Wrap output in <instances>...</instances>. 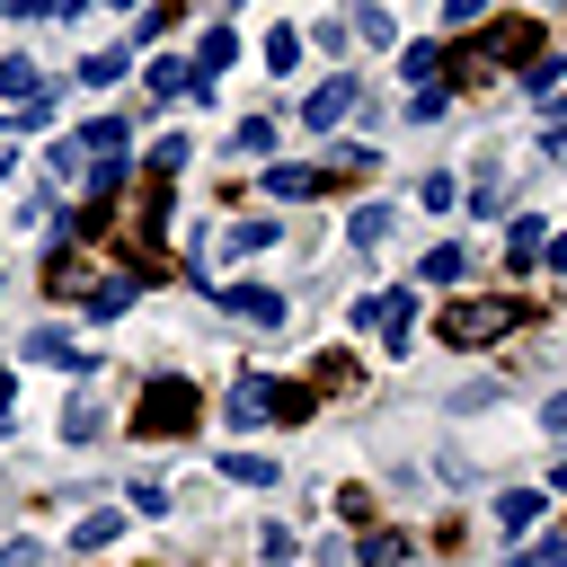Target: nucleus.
<instances>
[{
    "mask_svg": "<svg viewBox=\"0 0 567 567\" xmlns=\"http://www.w3.org/2000/svg\"><path fill=\"white\" fill-rule=\"evenodd\" d=\"M221 310H239V319H257V328H284V292H266V284H204Z\"/></svg>",
    "mask_w": 567,
    "mask_h": 567,
    "instance_id": "obj_4",
    "label": "nucleus"
},
{
    "mask_svg": "<svg viewBox=\"0 0 567 567\" xmlns=\"http://www.w3.org/2000/svg\"><path fill=\"white\" fill-rule=\"evenodd\" d=\"M35 9H44V0H0V18H35Z\"/></svg>",
    "mask_w": 567,
    "mask_h": 567,
    "instance_id": "obj_28",
    "label": "nucleus"
},
{
    "mask_svg": "<svg viewBox=\"0 0 567 567\" xmlns=\"http://www.w3.org/2000/svg\"><path fill=\"white\" fill-rule=\"evenodd\" d=\"M470 275V248H425V266H416V284H461Z\"/></svg>",
    "mask_w": 567,
    "mask_h": 567,
    "instance_id": "obj_11",
    "label": "nucleus"
},
{
    "mask_svg": "<svg viewBox=\"0 0 567 567\" xmlns=\"http://www.w3.org/2000/svg\"><path fill=\"white\" fill-rule=\"evenodd\" d=\"M115 310H133V275H106V284L89 292V319H115Z\"/></svg>",
    "mask_w": 567,
    "mask_h": 567,
    "instance_id": "obj_13",
    "label": "nucleus"
},
{
    "mask_svg": "<svg viewBox=\"0 0 567 567\" xmlns=\"http://www.w3.org/2000/svg\"><path fill=\"white\" fill-rule=\"evenodd\" d=\"M115 9H142V0H115Z\"/></svg>",
    "mask_w": 567,
    "mask_h": 567,
    "instance_id": "obj_30",
    "label": "nucleus"
},
{
    "mask_svg": "<svg viewBox=\"0 0 567 567\" xmlns=\"http://www.w3.org/2000/svg\"><path fill=\"white\" fill-rule=\"evenodd\" d=\"M540 416H549V434H567V390H558V399H549Z\"/></svg>",
    "mask_w": 567,
    "mask_h": 567,
    "instance_id": "obj_26",
    "label": "nucleus"
},
{
    "mask_svg": "<svg viewBox=\"0 0 567 567\" xmlns=\"http://www.w3.org/2000/svg\"><path fill=\"white\" fill-rule=\"evenodd\" d=\"M443 106H452V97H443V89H434V80H425V89H408V115H416V124H434V115H443Z\"/></svg>",
    "mask_w": 567,
    "mask_h": 567,
    "instance_id": "obj_21",
    "label": "nucleus"
},
{
    "mask_svg": "<svg viewBox=\"0 0 567 567\" xmlns=\"http://www.w3.org/2000/svg\"><path fill=\"white\" fill-rule=\"evenodd\" d=\"M310 408H319V399H310L301 381H266V416H275V425H301Z\"/></svg>",
    "mask_w": 567,
    "mask_h": 567,
    "instance_id": "obj_10",
    "label": "nucleus"
},
{
    "mask_svg": "<svg viewBox=\"0 0 567 567\" xmlns=\"http://www.w3.org/2000/svg\"><path fill=\"white\" fill-rule=\"evenodd\" d=\"M328 186V168H266V195L275 204H301V195H319Z\"/></svg>",
    "mask_w": 567,
    "mask_h": 567,
    "instance_id": "obj_9",
    "label": "nucleus"
},
{
    "mask_svg": "<svg viewBox=\"0 0 567 567\" xmlns=\"http://www.w3.org/2000/svg\"><path fill=\"white\" fill-rule=\"evenodd\" d=\"M62 434H71V443H97L106 416H97V408H62Z\"/></svg>",
    "mask_w": 567,
    "mask_h": 567,
    "instance_id": "obj_19",
    "label": "nucleus"
},
{
    "mask_svg": "<svg viewBox=\"0 0 567 567\" xmlns=\"http://www.w3.org/2000/svg\"><path fill=\"white\" fill-rule=\"evenodd\" d=\"M399 62H408V80H416V89H425V71H443V62H452V53H443V44H408V53H399Z\"/></svg>",
    "mask_w": 567,
    "mask_h": 567,
    "instance_id": "obj_18",
    "label": "nucleus"
},
{
    "mask_svg": "<svg viewBox=\"0 0 567 567\" xmlns=\"http://www.w3.org/2000/svg\"><path fill=\"white\" fill-rule=\"evenodd\" d=\"M124 71H133V62H124V53H89V62H80V80H89V89H115V80H124Z\"/></svg>",
    "mask_w": 567,
    "mask_h": 567,
    "instance_id": "obj_15",
    "label": "nucleus"
},
{
    "mask_svg": "<svg viewBox=\"0 0 567 567\" xmlns=\"http://www.w3.org/2000/svg\"><path fill=\"white\" fill-rule=\"evenodd\" d=\"M505 328H514V301H461V310H443V346H487Z\"/></svg>",
    "mask_w": 567,
    "mask_h": 567,
    "instance_id": "obj_2",
    "label": "nucleus"
},
{
    "mask_svg": "<svg viewBox=\"0 0 567 567\" xmlns=\"http://www.w3.org/2000/svg\"><path fill=\"white\" fill-rule=\"evenodd\" d=\"M443 18H452V27H478V18H487V0H443Z\"/></svg>",
    "mask_w": 567,
    "mask_h": 567,
    "instance_id": "obj_24",
    "label": "nucleus"
},
{
    "mask_svg": "<svg viewBox=\"0 0 567 567\" xmlns=\"http://www.w3.org/2000/svg\"><path fill=\"white\" fill-rule=\"evenodd\" d=\"M0 97L18 106V124H35V115H44V71H35L27 53H9V62H0Z\"/></svg>",
    "mask_w": 567,
    "mask_h": 567,
    "instance_id": "obj_5",
    "label": "nucleus"
},
{
    "mask_svg": "<svg viewBox=\"0 0 567 567\" xmlns=\"http://www.w3.org/2000/svg\"><path fill=\"white\" fill-rule=\"evenodd\" d=\"M115 532H124V514H80V532H71V540H80V549H106Z\"/></svg>",
    "mask_w": 567,
    "mask_h": 567,
    "instance_id": "obj_17",
    "label": "nucleus"
},
{
    "mask_svg": "<svg viewBox=\"0 0 567 567\" xmlns=\"http://www.w3.org/2000/svg\"><path fill=\"white\" fill-rule=\"evenodd\" d=\"M257 416H266V381H239L230 390V425H257Z\"/></svg>",
    "mask_w": 567,
    "mask_h": 567,
    "instance_id": "obj_16",
    "label": "nucleus"
},
{
    "mask_svg": "<svg viewBox=\"0 0 567 567\" xmlns=\"http://www.w3.org/2000/svg\"><path fill=\"white\" fill-rule=\"evenodd\" d=\"M549 275H567V230H558V239H549Z\"/></svg>",
    "mask_w": 567,
    "mask_h": 567,
    "instance_id": "obj_27",
    "label": "nucleus"
},
{
    "mask_svg": "<svg viewBox=\"0 0 567 567\" xmlns=\"http://www.w3.org/2000/svg\"><path fill=\"white\" fill-rule=\"evenodd\" d=\"M354 97H363V89H354V71H337V80H319V89H310L301 124H310V133H328V124H346V115H354Z\"/></svg>",
    "mask_w": 567,
    "mask_h": 567,
    "instance_id": "obj_3",
    "label": "nucleus"
},
{
    "mask_svg": "<svg viewBox=\"0 0 567 567\" xmlns=\"http://www.w3.org/2000/svg\"><path fill=\"white\" fill-rule=\"evenodd\" d=\"M27 354H35V363H62V372H89V363H97V354H89V346H71L62 328H35V337H27Z\"/></svg>",
    "mask_w": 567,
    "mask_h": 567,
    "instance_id": "obj_6",
    "label": "nucleus"
},
{
    "mask_svg": "<svg viewBox=\"0 0 567 567\" xmlns=\"http://www.w3.org/2000/svg\"><path fill=\"white\" fill-rule=\"evenodd\" d=\"M496 523H505V532H532V523H540V487H514V496H496Z\"/></svg>",
    "mask_w": 567,
    "mask_h": 567,
    "instance_id": "obj_12",
    "label": "nucleus"
},
{
    "mask_svg": "<svg viewBox=\"0 0 567 567\" xmlns=\"http://www.w3.org/2000/svg\"><path fill=\"white\" fill-rule=\"evenodd\" d=\"M213 470H221V478H239V487H284V461H266V452H221Z\"/></svg>",
    "mask_w": 567,
    "mask_h": 567,
    "instance_id": "obj_7",
    "label": "nucleus"
},
{
    "mask_svg": "<svg viewBox=\"0 0 567 567\" xmlns=\"http://www.w3.org/2000/svg\"><path fill=\"white\" fill-rule=\"evenodd\" d=\"M0 567H44V549H35V540H9V549H0Z\"/></svg>",
    "mask_w": 567,
    "mask_h": 567,
    "instance_id": "obj_25",
    "label": "nucleus"
},
{
    "mask_svg": "<svg viewBox=\"0 0 567 567\" xmlns=\"http://www.w3.org/2000/svg\"><path fill=\"white\" fill-rule=\"evenodd\" d=\"M230 62H239V35H230V27H204V44H195V80H221Z\"/></svg>",
    "mask_w": 567,
    "mask_h": 567,
    "instance_id": "obj_8",
    "label": "nucleus"
},
{
    "mask_svg": "<svg viewBox=\"0 0 567 567\" xmlns=\"http://www.w3.org/2000/svg\"><path fill=\"white\" fill-rule=\"evenodd\" d=\"M549 159H567V124H558V133H549Z\"/></svg>",
    "mask_w": 567,
    "mask_h": 567,
    "instance_id": "obj_29",
    "label": "nucleus"
},
{
    "mask_svg": "<svg viewBox=\"0 0 567 567\" xmlns=\"http://www.w3.org/2000/svg\"><path fill=\"white\" fill-rule=\"evenodd\" d=\"M142 80H151V89H159V97H177V89H186V80H195V62H177V53H159V62H151V71H142Z\"/></svg>",
    "mask_w": 567,
    "mask_h": 567,
    "instance_id": "obj_14",
    "label": "nucleus"
},
{
    "mask_svg": "<svg viewBox=\"0 0 567 567\" xmlns=\"http://www.w3.org/2000/svg\"><path fill=\"white\" fill-rule=\"evenodd\" d=\"M195 381H142V399H133V434H159V443H177L186 425H195Z\"/></svg>",
    "mask_w": 567,
    "mask_h": 567,
    "instance_id": "obj_1",
    "label": "nucleus"
},
{
    "mask_svg": "<svg viewBox=\"0 0 567 567\" xmlns=\"http://www.w3.org/2000/svg\"><path fill=\"white\" fill-rule=\"evenodd\" d=\"M266 62H275V71H292V62H301V35H292V27H275V35H266Z\"/></svg>",
    "mask_w": 567,
    "mask_h": 567,
    "instance_id": "obj_20",
    "label": "nucleus"
},
{
    "mask_svg": "<svg viewBox=\"0 0 567 567\" xmlns=\"http://www.w3.org/2000/svg\"><path fill=\"white\" fill-rule=\"evenodd\" d=\"M549 567H567V558H549Z\"/></svg>",
    "mask_w": 567,
    "mask_h": 567,
    "instance_id": "obj_31",
    "label": "nucleus"
},
{
    "mask_svg": "<svg viewBox=\"0 0 567 567\" xmlns=\"http://www.w3.org/2000/svg\"><path fill=\"white\" fill-rule=\"evenodd\" d=\"M354 239H363V248H372V239H390V213H381V204H363V213H354Z\"/></svg>",
    "mask_w": 567,
    "mask_h": 567,
    "instance_id": "obj_23",
    "label": "nucleus"
},
{
    "mask_svg": "<svg viewBox=\"0 0 567 567\" xmlns=\"http://www.w3.org/2000/svg\"><path fill=\"white\" fill-rule=\"evenodd\" d=\"M239 151H248V159H257V151H275V124H266V115H248V124H239Z\"/></svg>",
    "mask_w": 567,
    "mask_h": 567,
    "instance_id": "obj_22",
    "label": "nucleus"
}]
</instances>
